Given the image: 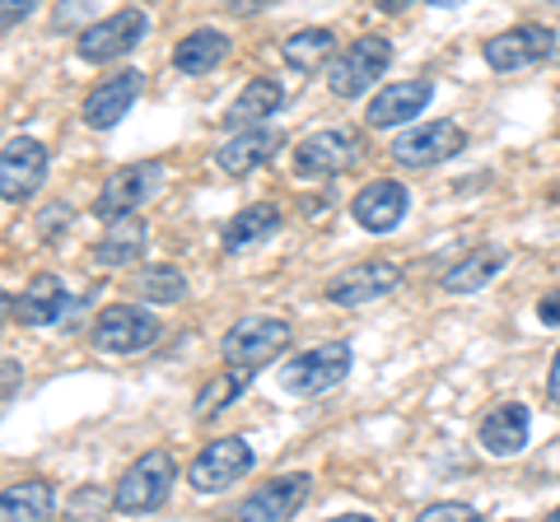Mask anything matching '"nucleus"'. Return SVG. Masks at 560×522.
I'll use <instances>...</instances> for the list:
<instances>
[{
    "label": "nucleus",
    "mask_w": 560,
    "mask_h": 522,
    "mask_svg": "<svg viewBox=\"0 0 560 522\" xmlns=\"http://www.w3.org/2000/svg\"><path fill=\"white\" fill-rule=\"evenodd\" d=\"M178 481V462L164 448H150L127 466V476L117 481L113 490V509L117 513H154L168 503V490Z\"/></svg>",
    "instance_id": "nucleus-1"
},
{
    "label": "nucleus",
    "mask_w": 560,
    "mask_h": 522,
    "mask_svg": "<svg viewBox=\"0 0 560 522\" xmlns=\"http://www.w3.org/2000/svg\"><path fill=\"white\" fill-rule=\"evenodd\" d=\"M290 322L285 318H267V312H248V318H238L230 332L220 341V355L224 364H234V369H261V364H271L280 351L290 345Z\"/></svg>",
    "instance_id": "nucleus-2"
},
{
    "label": "nucleus",
    "mask_w": 560,
    "mask_h": 522,
    "mask_svg": "<svg viewBox=\"0 0 560 522\" xmlns=\"http://www.w3.org/2000/svg\"><path fill=\"white\" fill-rule=\"evenodd\" d=\"M90 336H94V351H103V355H140V351H150V345H160L164 327L140 304H108L94 318Z\"/></svg>",
    "instance_id": "nucleus-3"
},
{
    "label": "nucleus",
    "mask_w": 560,
    "mask_h": 522,
    "mask_svg": "<svg viewBox=\"0 0 560 522\" xmlns=\"http://www.w3.org/2000/svg\"><path fill=\"white\" fill-rule=\"evenodd\" d=\"M350 345L346 341H327V345H313V351L294 355L290 364H280V388L290 396H318L331 392L337 382L350 373Z\"/></svg>",
    "instance_id": "nucleus-4"
},
{
    "label": "nucleus",
    "mask_w": 560,
    "mask_h": 522,
    "mask_svg": "<svg viewBox=\"0 0 560 522\" xmlns=\"http://www.w3.org/2000/svg\"><path fill=\"white\" fill-rule=\"evenodd\" d=\"M145 28H150L145 10L127 5V10L108 14V20L84 24V28H80V38H75V51H80L84 61H94V66L117 61V57H127V51H131L140 38H145Z\"/></svg>",
    "instance_id": "nucleus-5"
},
{
    "label": "nucleus",
    "mask_w": 560,
    "mask_h": 522,
    "mask_svg": "<svg viewBox=\"0 0 560 522\" xmlns=\"http://www.w3.org/2000/svg\"><path fill=\"white\" fill-rule=\"evenodd\" d=\"M47 182V145L33 135H14L0 150V201L24 205L38 197V187Z\"/></svg>",
    "instance_id": "nucleus-6"
},
{
    "label": "nucleus",
    "mask_w": 560,
    "mask_h": 522,
    "mask_svg": "<svg viewBox=\"0 0 560 522\" xmlns=\"http://www.w3.org/2000/svg\"><path fill=\"white\" fill-rule=\"evenodd\" d=\"M253 448L243 439H215L197 452V462L187 466V481L197 495H224L234 481H243L253 472Z\"/></svg>",
    "instance_id": "nucleus-7"
},
{
    "label": "nucleus",
    "mask_w": 560,
    "mask_h": 522,
    "mask_svg": "<svg viewBox=\"0 0 560 522\" xmlns=\"http://www.w3.org/2000/svg\"><path fill=\"white\" fill-rule=\"evenodd\" d=\"M388 66H393V43L378 38V33H364V38L350 43L346 57L331 66L327 84H331V94L337 98H360L383 71H388Z\"/></svg>",
    "instance_id": "nucleus-8"
},
{
    "label": "nucleus",
    "mask_w": 560,
    "mask_h": 522,
    "mask_svg": "<svg viewBox=\"0 0 560 522\" xmlns=\"http://www.w3.org/2000/svg\"><path fill=\"white\" fill-rule=\"evenodd\" d=\"M551 47H556V33L547 24H518V28H504L495 38H486L481 57H486L490 71L510 75V71H528V66L547 61Z\"/></svg>",
    "instance_id": "nucleus-9"
},
{
    "label": "nucleus",
    "mask_w": 560,
    "mask_h": 522,
    "mask_svg": "<svg viewBox=\"0 0 560 522\" xmlns=\"http://www.w3.org/2000/svg\"><path fill=\"white\" fill-rule=\"evenodd\" d=\"M164 187V164L145 159V164H127L117 168L98 191V220H117V215H136L154 191Z\"/></svg>",
    "instance_id": "nucleus-10"
},
{
    "label": "nucleus",
    "mask_w": 560,
    "mask_h": 522,
    "mask_svg": "<svg viewBox=\"0 0 560 522\" xmlns=\"http://www.w3.org/2000/svg\"><path fill=\"white\" fill-rule=\"evenodd\" d=\"M401 285V271L393 266V261H360V266L341 271L337 281H327V299L337 308H364L374 299H388V294Z\"/></svg>",
    "instance_id": "nucleus-11"
},
{
    "label": "nucleus",
    "mask_w": 560,
    "mask_h": 522,
    "mask_svg": "<svg viewBox=\"0 0 560 522\" xmlns=\"http://www.w3.org/2000/svg\"><path fill=\"white\" fill-rule=\"evenodd\" d=\"M463 145H467V135H463L458 121H430V127H416L407 135H397L393 159L407 164V168H434V164L453 159Z\"/></svg>",
    "instance_id": "nucleus-12"
},
{
    "label": "nucleus",
    "mask_w": 560,
    "mask_h": 522,
    "mask_svg": "<svg viewBox=\"0 0 560 522\" xmlns=\"http://www.w3.org/2000/svg\"><path fill=\"white\" fill-rule=\"evenodd\" d=\"M360 141L350 131H313L294 145V173L300 178H337L355 164Z\"/></svg>",
    "instance_id": "nucleus-13"
},
{
    "label": "nucleus",
    "mask_w": 560,
    "mask_h": 522,
    "mask_svg": "<svg viewBox=\"0 0 560 522\" xmlns=\"http://www.w3.org/2000/svg\"><path fill=\"white\" fill-rule=\"evenodd\" d=\"M280 145H285V135L276 127H238L230 141L215 150V164H220V173H230V178H248V173L276 159Z\"/></svg>",
    "instance_id": "nucleus-14"
},
{
    "label": "nucleus",
    "mask_w": 560,
    "mask_h": 522,
    "mask_svg": "<svg viewBox=\"0 0 560 522\" xmlns=\"http://www.w3.org/2000/svg\"><path fill=\"white\" fill-rule=\"evenodd\" d=\"M350 215H355V224L364 234H393L401 224V215H407V187L393 182V178H378L355 197Z\"/></svg>",
    "instance_id": "nucleus-15"
},
{
    "label": "nucleus",
    "mask_w": 560,
    "mask_h": 522,
    "mask_svg": "<svg viewBox=\"0 0 560 522\" xmlns=\"http://www.w3.org/2000/svg\"><path fill=\"white\" fill-rule=\"evenodd\" d=\"M140 90H145V75H140V71H121L113 80H103L98 90L84 98V121H90L94 131H113L117 121L136 108Z\"/></svg>",
    "instance_id": "nucleus-16"
},
{
    "label": "nucleus",
    "mask_w": 560,
    "mask_h": 522,
    "mask_svg": "<svg viewBox=\"0 0 560 522\" xmlns=\"http://www.w3.org/2000/svg\"><path fill=\"white\" fill-rule=\"evenodd\" d=\"M528 429H533L528 406L504 402V406H495V411H490L486 420H481L477 443L490 452V458H518V452L528 448Z\"/></svg>",
    "instance_id": "nucleus-17"
},
{
    "label": "nucleus",
    "mask_w": 560,
    "mask_h": 522,
    "mask_svg": "<svg viewBox=\"0 0 560 522\" xmlns=\"http://www.w3.org/2000/svg\"><path fill=\"white\" fill-rule=\"evenodd\" d=\"M430 98H434V84L430 80H397L388 84L374 103H370V112H364V121L370 127H401V121H411L430 108Z\"/></svg>",
    "instance_id": "nucleus-18"
},
{
    "label": "nucleus",
    "mask_w": 560,
    "mask_h": 522,
    "mask_svg": "<svg viewBox=\"0 0 560 522\" xmlns=\"http://www.w3.org/2000/svg\"><path fill=\"white\" fill-rule=\"evenodd\" d=\"M308 499V476L294 472V476H276L267 481L257 495L243 499L238 518H253V522H276V518H294L300 513V503Z\"/></svg>",
    "instance_id": "nucleus-19"
},
{
    "label": "nucleus",
    "mask_w": 560,
    "mask_h": 522,
    "mask_svg": "<svg viewBox=\"0 0 560 522\" xmlns=\"http://www.w3.org/2000/svg\"><path fill=\"white\" fill-rule=\"evenodd\" d=\"M66 312V285H61V275H33V281L24 285V294L14 299V318H20L24 327H47V322H57Z\"/></svg>",
    "instance_id": "nucleus-20"
},
{
    "label": "nucleus",
    "mask_w": 560,
    "mask_h": 522,
    "mask_svg": "<svg viewBox=\"0 0 560 522\" xmlns=\"http://www.w3.org/2000/svg\"><path fill=\"white\" fill-rule=\"evenodd\" d=\"M280 205L271 201H257V205H243V211L224 224V252H243V248H253V242H267L276 229H280Z\"/></svg>",
    "instance_id": "nucleus-21"
},
{
    "label": "nucleus",
    "mask_w": 560,
    "mask_h": 522,
    "mask_svg": "<svg viewBox=\"0 0 560 522\" xmlns=\"http://www.w3.org/2000/svg\"><path fill=\"white\" fill-rule=\"evenodd\" d=\"M504 261L510 257H504L500 248H477V252H467L463 261H453L440 285H444V294H477L504 271Z\"/></svg>",
    "instance_id": "nucleus-22"
},
{
    "label": "nucleus",
    "mask_w": 560,
    "mask_h": 522,
    "mask_svg": "<svg viewBox=\"0 0 560 522\" xmlns=\"http://www.w3.org/2000/svg\"><path fill=\"white\" fill-rule=\"evenodd\" d=\"M224 57H230V33H220V28H197V33H187V38L173 47V66H178L183 75L215 71Z\"/></svg>",
    "instance_id": "nucleus-23"
},
{
    "label": "nucleus",
    "mask_w": 560,
    "mask_h": 522,
    "mask_svg": "<svg viewBox=\"0 0 560 522\" xmlns=\"http://www.w3.org/2000/svg\"><path fill=\"white\" fill-rule=\"evenodd\" d=\"M140 252H145V224H140L136 215L108 220V234L94 242V261H98V266H127V261H136Z\"/></svg>",
    "instance_id": "nucleus-24"
},
{
    "label": "nucleus",
    "mask_w": 560,
    "mask_h": 522,
    "mask_svg": "<svg viewBox=\"0 0 560 522\" xmlns=\"http://www.w3.org/2000/svg\"><path fill=\"white\" fill-rule=\"evenodd\" d=\"M280 103H285V90H280L276 80H253V84H243V94L234 98V108L224 112V127H257V121H267L271 112H280Z\"/></svg>",
    "instance_id": "nucleus-25"
},
{
    "label": "nucleus",
    "mask_w": 560,
    "mask_h": 522,
    "mask_svg": "<svg viewBox=\"0 0 560 522\" xmlns=\"http://www.w3.org/2000/svg\"><path fill=\"white\" fill-rule=\"evenodd\" d=\"M57 509V490L47 481H20L10 490H0V522H38V518H51Z\"/></svg>",
    "instance_id": "nucleus-26"
},
{
    "label": "nucleus",
    "mask_w": 560,
    "mask_h": 522,
    "mask_svg": "<svg viewBox=\"0 0 560 522\" xmlns=\"http://www.w3.org/2000/svg\"><path fill=\"white\" fill-rule=\"evenodd\" d=\"M331 47H337V33L331 28H300V33H290V38L280 43V61H285L290 71L313 75L331 57Z\"/></svg>",
    "instance_id": "nucleus-27"
},
{
    "label": "nucleus",
    "mask_w": 560,
    "mask_h": 522,
    "mask_svg": "<svg viewBox=\"0 0 560 522\" xmlns=\"http://www.w3.org/2000/svg\"><path fill=\"white\" fill-rule=\"evenodd\" d=\"M248 382H253V369H234V364H230V369L215 373V378H210L206 388L197 392V415L206 420V415H220L224 406H234Z\"/></svg>",
    "instance_id": "nucleus-28"
},
{
    "label": "nucleus",
    "mask_w": 560,
    "mask_h": 522,
    "mask_svg": "<svg viewBox=\"0 0 560 522\" xmlns=\"http://www.w3.org/2000/svg\"><path fill=\"white\" fill-rule=\"evenodd\" d=\"M136 294L150 304H178L187 294V281H183V271H173V266H150L136 281Z\"/></svg>",
    "instance_id": "nucleus-29"
},
{
    "label": "nucleus",
    "mask_w": 560,
    "mask_h": 522,
    "mask_svg": "<svg viewBox=\"0 0 560 522\" xmlns=\"http://www.w3.org/2000/svg\"><path fill=\"white\" fill-rule=\"evenodd\" d=\"M420 518H434V522H458V518H477L471 503H430V509H420Z\"/></svg>",
    "instance_id": "nucleus-30"
},
{
    "label": "nucleus",
    "mask_w": 560,
    "mask_h": 522,
    "mask_svg": "<svg viewBox=\"0 0 560 522\" xmlns=\"http://www.w3.org/2000/svg\"><path fill=\"white\" fill-rule=\"evenodd\" d=\"M33 5H38V0H0V28H10V24L28 20Z\"/></svg>",
    "instance_id": "nucleus-31"
},
{
    "label": "nucleus",
    "mask_w": 560,
    "mask_h": 522,
    "mask_svg": "<svg viewBox=\"0 0 560 522\" xmlns=\"http://www.w3.org/2000/svg\"><path fill=\"white\" fill-rule=\"evenodd\" d=\"M537 318L547 322V327H560V289L541 294V304H537Z\"/></svg>",
    "instance_id": "nucleus-32"
},
{
    "label": "nucleus",
    "mask_w": 560,
    "mask_h": 522,
    "mask_svg": "<svg viewBox=\"0 0 560 522\" xmlns=\"http://www.w3.org/2000/svg\"><path fill=\"white\" fill-rule=\"evenodd\" d=\"M103 503H113V499H103L98 490H80L75 499H70V513H84V509H94V513H98Z\"/></svg>",
    "instance_id": "nucleus-33"
},
{
    "label": "nucleus",
    "mask_w": 560,
    "mask_h": 522,
    "mask_svg": "<svg viewBox=\"0 0 560 522\" xmlns=\"http://www.w3.org/2000/svg\"><path fill=\"white\" fill-rule=\"evenodd\" d=\"M14 388H20V364H14V359H0V396H10Z\"/></svg>",
    "instance_id": "nucleus-34"
},
{
    "label": "nucleus",
    "mask_w": 560,
    "mask_h": 522,
    "mask_svg": "<svg viewBox=\"0 0 560 522\" xmlns=\"http://www.w3.org/2000/svg\"><path fill=\"white\" fill-rule=\"evenodd\" d=\"M547 396H551V406H560V351L551 359V378H547Z\"/></svg>",
    "instance_id": "nucleus-35"
},
{
    "label": "nucleus",
    "mask_w": 560,
    "mask_h": 522,
    "mask_svg": "<svg viewBox=\"0 0 560 522\" xmlns=\"http://www.w3.org/2000/svg\"><path fill=\"white\" fill-rule=\"evenodd\" d=\"M66 215H70V211H66V205H51V211L43 215V234H51V229H61V224H66Z\"/></svg>",
    "instance_id": "nucleus-36"
},
{
    "label": "nucleus",
    "mask_w": 560,
    "mask_h": 522,
    "mask_svg": "<svg viewBox=\"0 0 560 522\" xmlns=\"http://www.w3.org/2000/svg\"><path fill=\"white\" fill-rule=\"evenodd\" d=\"M374 5H378V10H388V14H393V10H407V5H411V0H374Z\"/></svg>",
    "instance_id": "nucleus-37"
},
{
    "label": "nucleus",
    "mask_w": 560,
    "mask_h": 522,
    "mask_svg": "<svg viewBox=\"0 0 560 522\" xmlns=\"http://www.w3.org/2000/svg\"><path fill=\"white\" fill-rule=\"evenodd\" d=\"M10 312H14V304H10V294H5V289H0V322H5V318H10Z\"/></svg>",
    "instance_id": "nucleus-38"
},
{
    "label": "nucleus",
    "mask_w": 560,
    "mask_h": 522,
    "mask_svg": "<svg viewBox=\"0 0 560 522\" xmlns=\"http://www.w3.org/2000/svg\"><path fill=\"white\" fill-rule=\"evenodd\" d=\"M440 5H458V0H440Z\"/></svg>",
    "instance_id": "nucleus-39"
},
{
    "label": "nucleus",
    "mask_w": 560,
    "mask_h": 522,
    "mask_svg": "<svg viewBox=\"0 0 560 522\" xmlns=\"http://www.w3.org/2000/svg\"><path fill=\"white\" fill-rule=\"evenodd\" d=\"M551 522H560V509H556V513H551Z\"/></svg>",
    "instance_id": "nucleus-40"
},
{
    "label": "nucleus",
    "mask_w": 560,
    "mask_h": 522,
    "mask_svg": "<svg viewBox=\"0 0 560 522\" xmlns=\"http://www.w3.org/2000/svg\"><path fill=\"white\" fill-rule=\"evenodd\" d=\"M253 5H267V0H253Z\"/></svg>",
    "instance_id": "nucleus-41"
}]
</instances>
